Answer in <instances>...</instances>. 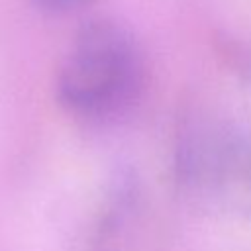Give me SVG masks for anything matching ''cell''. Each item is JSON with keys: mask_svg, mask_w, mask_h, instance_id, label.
I'll return each mask as SVG.
<instances>
[{"mask_svg": "<svg viewBox=\"0 0 251 251\" xmlns=\"http://www.w3.org/2000/svg\"><path fill=\"white\" fill-rule=\"evenodd\" d=\"M143 86V61L133 35L98 18L75 35L57 76V96L75 116L108 120L127 112Z\"/></svg>", "mask_w": 251, "mask_h": 251, "instance_id": "obj_1", "label": "cell"}, {"mask_svg": "<svg viewBox=\"0 0 251 251\" xmlns=\"http://www.w3.org/2000/svg\"><path fill=\"white\" fill-rule=\"evenodd\" d=\"M178 173L192 196L251 218V139L198 126L180 143Z\"/></svg>", "mask_w": 251, "mask_h": 251, "instance_id": "obj_2", "label": "cell"}, {"mask_svg": "<svg viewBox=\"0 0 251 251\" xmlns=\"http://www.w3.org/2000/svg\"><path fill=\"white\" fill-rule=\"evenodd\" d=\"M39 10L49 14H69L88 6L92 0H31Z\"/></svg>", "mask_w": 251, "mask_h": 251, "instance_id": "obj_3", "label": "cell"}]
</instances>
